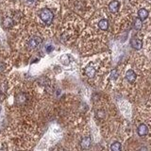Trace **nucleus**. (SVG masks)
Here are the masks:
<instances>
[{"instance_id":"nucleus-1","label":"nucleus","mask_w":151,"mask_h":151,"mask_svg":"<svg viewBox=\"0 0 151 151\" xmlns=\"http://www.w3.org/2000/svg\"><path fill=\"white\" fill-rule=\"evenodd\" d=\"M39 17L44 24L49 26L53 23L54 20V12L48 8L42 9L39 12Z\"/></svg>"},{"instance_id":"nucleus-2","label":"nucleus","mask_w":151,"mask_h":151,"mask_svg":"<svg viewBox=\"0 0 151 151\" xmlns=\"http://www.w3.org/2000/svg\"><path fill=\"white\" fill-rule=\"evenodd\" d=\"M42 42H43V39H42L40 36H33L28 40V47L30 48V49L33 50V49H35V48H37L38 46H40V44H42Z\"/></svg>"},{"instance_id":"nucleus-3","label":"nucleus","mask_w":151,"mask_h":151,"mask_svg":"<svg viewBox=\"0 0 151 151\" xmlns=\"http://www.w3.org/2000/svg\"><path fill=\"white\" fill-rule=\"evenodd\" d=\"M91 144H92V139L89 136L83 137L81 141H80V147L82 149H88L91 146Z\"/></svg>"},{"instance_id":"nucleus-4","label":"nucleus","mask_w":151,"mask_h":151,"mask_svg":"<svg viewBox=\"0 0 151 151\" xmlns=\"http://www.w3.org/2000/svg\"><path fill=\"white\" fill-rule=\"evenodd\" d=\"M14 23H15L14 19L11 17V16H7V17L3 19V27L5 28H11L13 27Z\"/></svg>"},{"instance_id":"nucleus-5","label":"nucleus","mask_w":151,"mask_h":151,"mask_svg":"<svg viewBox=\"0 0 151 151\" xmlns=\"http://www.w3.org/2000/svg\"><path fill=\"white\" fill-rule=\"evenodd\" d=\"M130 46H131V47H133L134 49L140 50L141 48H142V46H143V43H142V41H141L140 39L134 37V38H132V39L130 40Z\"/></svg>"},{"instance_id":"nucleus-6","label":"nucleus","mask_w":151,"mask_h":151,"mask_svg":"<svg viewBox=\"0 0 151 151\" xmlns=\"http://www.w3.org/2000/svg\"><path fill=\"white\" fill-rule=\"evenodd\" d=\"M137 133L138 135L141 136V137H144L146 136L147 133H148V128H147L146 125L144 124H141L139 127L137 128Z\"/></svg>"},{"instance_id":"nucleus-7","label":"nucleus","mask_w":151,"mask_h":151,"mask_svg":"<svg viewBox=\"0 0 151 151\" xmlns=\"http://www.w3.org/2000/svg\"><path fill=\"white\" fill-rule=\"evenodd\" d=\"M119 7H120V3L117 0H113V1H111L109 4V9H110V11L112 12V13H116L118 9H119Z\"/></svg>"},{"instance_id":"nucleus-8","label":"nucleus","mask_w":151,"mask_h":151,"mask_svg":"<svg viewBox=\"0 0 151 151\" xmlns=\"http://www.w3.org/2000/svg\"><path fill=\"white\" fill-rule=\"evenodd\" d=\"M136 78H137L136 73L134 72L133 70H128L127 73H126V79H127V80L128 82L133 83L136 80Z\"/></svg>"},{"instance_id":"nucleus-9","label":"nucleus","mask_w":151,"mask_h":151,"mask_svg":"<svg viewBox=\"0 0 151 151\" xmlns=\"http://www.w3.org/2000/svg\"><path fill=\"white\" fill-rule=\"evenodd\" d=\"M85 75L88 77L89 79H93L95 76V69L94 66L89 65L85 68Z\"/></svg>"},{"instance_id":"nucleus-10","label":"nucleus","mask_w":151,"mask_h":151,"mask_svg":"<svg viewBox=\"0 0 151 151\" xmlns=\"http://www.w3.org/2000/svg\"><path fill=\"white\" fill-rule=\"evenodd\" d=\"M148 17V11L146 9H140L138 11V18L141 19L142 21L146 20V19Z\"/></svg>"},{"instance_id":"nucleus-11","label":"nucleus","mask_w":151,"mask_h":151,"mask_svg":"<svg viewBox=\"0 0 151 151\" xmlns=\"http://www.w3.org/2000/svg\"><path fill=\"white\" fill-rule=\"evenodd\" d=\"M15 101L17 104H24V103H26V101H27V95L23 94V93H21V94L16 95Z\"/></svg>"},{"instance_id":"nucleus-12","label":"nucleus","mask_w":151,"mask_h":151,"mask_svg":"<svg viewBox=\"0 0 151 151\" xmlns=\"http://www.w3.org/2000/svg\"><path fill=\"white\" fill-rule=\"evenodd\" d=\"M98 27L102 30H107L109 28V22L107 19H102L98 22Z\"/></svg>"},{"instance_id":"nucleus-13","label":"nucleus","mask_w":151,"mask_h":151,"mask_svg":"<svg viewBox=\"0 0 151 151\" xmlns=\"http://www.w3.org/2000/svg\"><path fill=\"white\" fill-rule=\"evenodd\" d=\"M111 151H122V146L119 142H114L111 144Z\"/></svg>"},{"instance_id":"nucleus-14","label":"nucleus","mask_w":151,"mask_h":151,"mask_svg":"<svg viewBox=\"0 0 151 151\" xmlns=\"http://www.w3.org/2000/svg\"><path fill=\"white\" fill-rule=\"evenodd\" d=\"M143 27V21L139 18H136L135 21H134V28L136 30H140Z\"/></svg>"},{"instance_id":"nucleus-15","label":"nucleus","mask_w":151,"mask_h":151,"mask_svg":"<svg viewBox=\"0 0 151 151\" xmlns=\"http://www.w3.org/2000/svg\"><path fill=\"white\" fill-rule=\"evenodd\" d=\"M60 62H62V64H64V65H68V64L70 63L69 55L65 54V55H62V57H60Z\"/></svg>"},{"instance_id":"nucleus-16","label":"nucleus","mask_w":151,"mask_h":151,"mask_svg":"<svg viewBox=\"0 0 151 151\" xmlns=\"http://www.w3.org/2000/svg\"><path fill=\"white\" fill-rule=\"evenodd\" d=\"M95 114H96V117H97L98 119H104L105 115H106L105 111L103 110H98L97 111H96Z\"/></svg>"},{"instance_id":"nucleus-17","label":"nucleus","mask_w":151,"mask_h":151,"mask_svg":"<svg viewBox=\"0 0 151 151\" xmlns=\"http://www.w3.org/2000/svg\"><path fill=\"white\" fill-rule=\"evenodd\" d=\"M118 78V71L116 69H113L111 70V79H116Z\"/></svg>"},{"instance_id":"nucleus-18","label":"nucleus","mask_w":151,"mask_h":151,"mask_svg":"<svg viewBox=\"0 0 151 151\" xmlns=\"http://www.w3.org/2000/svg\"><path fill=\"white\" fill-rule=\"evenodd\" d=\"M46 49H47V52H50V51H52V49H53V46H46Z\"/></svg>"},{"instance_id":"nucleus-19","label":"nucleus","mask_w":151,"mask_h":151,"mask_svg":"<svg viewBox=\"0 0 151 151\" xmlns=\"http://www.w3.org/2000/svg\"><path fill=\"white\" fill-rule=\"evenodd\" d=\"M139 151H147V148H146V147H141V149L139 150Z\"/></svg>"},{"instance_id":"nucleus-20","label":"nucleus","mask_w":151,"mask_h":151,"mask_svg":"<svg viewBox=\"0 0 151 151\" xmlns=\"http://www.w3.org/2000/svg\"><path fill=\"white\" fill-rule=\"evenodd\" d=\"M28 1H30V2H32V1H33V0H28Z\"/></svg>"},{"instance_id":"nucleus-21","label":"nucleus","mask_w":151,"mask_h":151,"mask_svg":"<svg viewBox=\"0 0 151 151\" xmlns=\"http://www.w3.org/2000/svg\"><path fill=\"white\" fill-rule=\"evenodd\" d=\"M0 111H1V107H0Z\"/></svg>"}]
</instances>
